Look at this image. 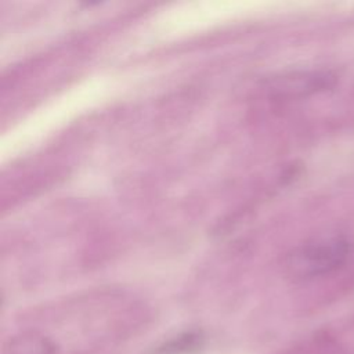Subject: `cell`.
Wrapping results in <instances>:
<instances>
[{"mask_svg":"<svg viewBox=\"0 0 354 354\" xmlns=\"http://www.w3.org/2000/svg\"><path fill=\"white\" fill-rule=\"evenodd\" d=\"M346 254L340 239H324L308 243L295 252L288 261V270L296 277H308L335 267Z\"/></svg>","mask_w":354,"mask_h":354,"instance_id":"obj_1","label":"cell"}]
</instances>
